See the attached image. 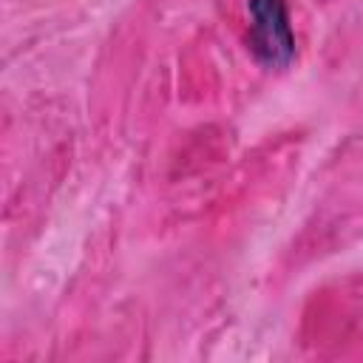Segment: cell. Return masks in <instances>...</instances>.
Segmentation results:
<instances>
[{
  "label": "cell",
  "mask_w": 363,
  "mask_h": 363,
  "mask_svg": "<svg viewBox=\"0 0 363 363\" xmlns=\"http://www.w3.org/2000/svg\"><path fill=\"white\" fill-rule=\"evenodd\" d=\"M247 14L255 57L269 68H286L295 57L286 0H247Z\"/></svg>",
  "instance_id": "cell-1"
}]
</instances>
